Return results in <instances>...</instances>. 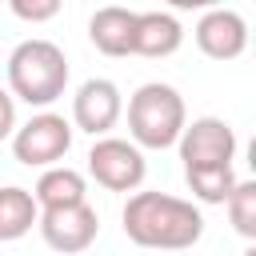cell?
Masks as SVG:
<instances>
[{
	"label": "cell",
	"instance_id": "1",
	"mask_svg": "<svg viewBox=\"0 0 256 256\" xmlns=\"http://www.w3.org/2000/svg\"><path fill=\"white\" fill-rule=\"evenodd\" d=\"M124 236L140 248H164L180 252L192 248L204 236V216L192 200L168 196V192H132L124 204Z\"/></svg>",
	"mask_w": 256,
	"mask_h": 256
},
{
	"label": "cell",
	"instance_id": "2",
	"mask_svg": "<svg viewBox=\"0 0 256 256\" xmlns=\"http://www.w3.org/2000/svg\"><path fill=\"white\" fill-rule=\"evenodd\" d=\"M8 88L32 108H48L68 88V56L52 40H24L8 56Z\"/></svg>",
	"mask_w": 256,
	"mask_h": 256
},
{
	"label": "cell",
	"instance_id": "3",
	"mask_svg": "<svg viewBox=\"0 0 256 256\" xmlns=\"http://www.w3.org/2000/svg\"><path fill=\"white\" fill-rule=\"evenodd\" d=\"M188 124L184 96L172 84H140L128 100V132L136 148H172Z\"/></svg>",
	"mask_w": 256,
	"mask_h": 256
},
{
	"label": "cell",
	"instance_id": "4",
	"mask_svg": "<svg viewBox=\"0 0 256 256\" xmlns=\"http://www.w3.org/2000/svg\"><path fill=\"white\" fill-rule=\"evenodd\" d=\"M72 148V124L56 112H36L12 132V156L28 168H56Z\"/></svg>",
	"mask_w": 256,
	"mask_h": 256
},
{
	"label": "cell",
	"instance_id": "5",
	"mask_svg": "<svg viewBox=\"0 0 256 256\" xmlns=\"http://www.w3.org/2000/svg\"><path fill=\"white\" fill-rule=\"evenodd\" d=\"M144 152L132 144V140H120V136H100L92 148H88V176L108 188V192H136L144 184Z\"/></svg>",
	"mask_w": 256,
	"mask_h": 256
},
{
	"label": "cell",
	"instance_id": "6",
	"mask_svg": "<svg viewBox=\"0 0 256 256\" xmlns=\"http://www.w3.org/2000/svg\"><path fill=\"white\" fill-rule=\"evenodd\" d=\"M176 144H180L184 168H216V164H232V156H236V132L220 116H200V120L184 124Z\"/></svg>",
	"mask_w": 256,
	"mask_h": 256
},
{
	"label": "cell",
	"instance_id": "7",
	"mask_svg": "<svg viewBox=\"0 0 256 256\" xmlns=\"http://www.w3.org/2000/svg\"><path fill=\"white\" fill-rule=\"evenodd\" d=\"M40 236L52 252H64V256H76L84 248H92L96 232H100V216L96 208L84 200V204H72V208H52V212H40Z\"/></svg>",
	"mask_w": 256,
	"mask_h": 256
},
{
	"label": "cell",
	"instance_id": "8",
	"mask_svg": "<svg viewBox=\"0 0 256 256\" xmlns=\"http://www.w3.org/2000/svg\"><path fill=\"white\" fill-rule=\"evenodd\" d=\"M120 112H124L120 88H116L112 80H104V76L84 80V84L76 88V96H72V120H76V128L88 132V136H104L108 128H116Z\"/></svg>",
	"mask_w": 256,
	"mask_h": 256
},
{
	"label": "cell",
	"instance_id": "9",
	"mask_svg": "<svg viewBox=\"0 0 256 256\" xmlns=\"http://www.w3.org/2000/svg\"><path fill=\"white\" fill-rule=\"evenodd\" d=\"M196 44L204 56L212 60H236L244 48H248V24L240 12L232 8H212L200 16L196 24Z\"/></svg>",
	"mask_w": 256,
	"mask_h": 256
},
{
	"label": "cell",
	"instance_id": "10",
	"mask_svg": "<svg viewBox=\"0 0 256 256\" xmlns=\"http://www.w3.org/2000/svg\"><path fill=\"white\" fill-rule=\"evenodd\" d=\"M184 40V28L172 12H136L132 56H172Z\"/></svg>",
	"mask_w": 256,
	"mask_h": 256
},
{
	"label": "cell",
	"instance_id": "11",
	"mask_svg": "<svg viewBox=\"0 0 256 256\" xmlns=\"http://www.w3.org/2000/svg\"><path fill=\"white\" fill-rule=\"evenodd\" d=\"M132 24H136V12L132 8H96L92 20H88V36L92 44L104 52V56H132Z\"/></svg>",
	"mask_w": 256,
	"mask_h": 256
},
{
	"label": "cell",
	"instance_id": "12",
	"mask_svg": "<svg viewBox=\"0 0 256 256\" xmlns=\"http://www.w3.org/2000/svg\"><path fill=\"white\" fill-rule=\"evenodd\" d=\"M32 200L40 212H52V208H72V204H84L88 200V188H84V176L68 164H56V168H44V176L36 180L32 188Z\"/></svg>",
	"mask_w": 256,
	"mask_h": 256
},
{
	"label": "cell",
	"instance_id": "13",
	"mask_svg": "<svg viewBox=\"0 0 256 256\" xmlns=\"http://www.w3.org/2000/svg\"><path fill=\"white\" fill-rule=\"evenodd\" d=\"M40 220V208L32 200L28 188H0V240H20L32 232V224Z\"/></svg>",
	"mask_w": 256,
	"mask_h": 256
},
{
	"label": "cell",
	"instance_id": "14",
	"mask_svg": "<svg viewBox=\"0 0 256 256\" xmlns=\"http://www.w3.org/2000/svg\"><path fill=\"white\" fill-rule=\"evenodd\" d=\"M184 180H188L192 196L204 200V204H224L228 192L236 188V172H232V164H216V168H184Z\"/></svg>",
	"mask_w": 256,
	"mask_h": 256
},
{
	"label": "cell",
	"instance_id": "15",
	"mask_svg": "<svg viewBox=\"0 0 256 256\" xmlns=\"http://www.w3.org/2000/svg\"><path fill=\"white\" fill-rule=\"evenodd\" d=\"M228 220L244 240H256V180H236L228 192Z\"/></svg>",
	"mask_w": 256,
	"mask_h": 256
},
{
	"label": "cell",
	"instance_id": "16",
	"mask_svg": "<svg viewBox=\"0 0 256 256\" xmlns=\"http://www.w3.org/2000/svg\"><path fill=\"white\" fill-rule=\"evenodd\" d=\"M20 20H32V24H40V20H52L56 12H60V0H12L8 4Z\"/></svg>",
	"mask_w": 256,
	"mask_h": 256
},
{
	"label": "cell",
	"instance_id": "17",
	"mask_svg": "<svg viewBox=\"0 0 256 256\" xmlns=\"http://www.w3.org/2000/svg\"><path fill=\"white\" fill-rule=\"evenodd\" d=\"M16 132V100L0 88V140H8Z\"/></svg>",
	"mask_w": 256,
	"mask_h": 256
},
{
	"label": "cell",
	"instance_id": "18",
	"mask_svg": "<svg viewBox=\"0 0 256 256\" xmlns=\"http://www.w3.org/2000/svg\"><path fill=\"white\" fill-rule=\"evenodd\" d=\"M244 256H256V248H244Z\"/></svg>",
	"mask_w": 256,
	"mask_h": 256
}]
</instances>
